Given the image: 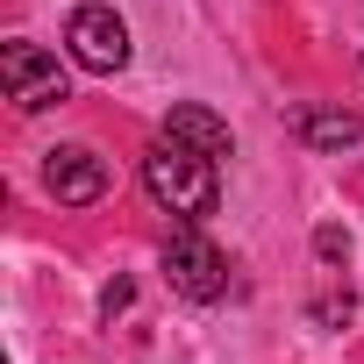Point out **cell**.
I'll return each mask as SVG.
<instances>
[{"label":"cell","mask_w":364,"mask_h":364,"mask_svg":"<svg viewBox=\"0 0 364 364\" xmlns=\"http://www.w3.org/2000/svg\"><path fill=\"white\" fill-rule=\"evenodd\" d=\"M286 136L307 150H350V143H364V107H293Z\"/></svg>","instance_id":"cell-6"},{"label":"cell","mask_w":364,"mask_h":364,"mask_svg":"<svg viewBox=\"0 0 364 364\" xmlns=\"http://www.w3.org/2000/svg\"><path fill=\"white\" fill-rule=\"evenodd\" d=\"M43 186L58 208H93L107 193V157L86 150V143H50L43 150Z\"/></svg>","instance_id":"cell-5"},{"label":"cell","mask_w":364,"mask_h":364,"mask_svg":"<svg viewBox=\"0 0 364 364\" xmlns=\"http://www.w3.org/2000/svg\"><path fill=\"white\" fill-rule=\"evenodd\" d=\"M143 186L171 222H208L222 208V157H208V150L157 129V143L143 150Z\"/></svg>","instance_id":"cell-1"},{"label":"cell","mask_w":364,"mask_h":364,"mask_svg":"<svg viewBox=\"0 0 364 364\" xmlns=\"http://www.w3.org/2000/svg\"><path fill=\"white\" fill-rule=\"evenodd\" d=\"M65 50H72V65H79V72L114 79V72L129 65V22L107 8V0H86V8H72V15H65Z\"/></svg>","instance_id":"cell-4"},{"label":"cell","mask_w":364,"mask_h":364,"mask_svg":"<svg viewBox=\"0 0 364 364\" xmlns=\"http://www.w3.org/2000/svg\"><path fill=\"white\" fill-rule=\"evenodd\" d=\"M164 279H171V293H178V300L208 307V300H222V293H229V257L200 236V222H178V229L164 236Z\"/></svg>","instance_id":"cell-2"},{"label":"cell","mask_w":364,"mask_h":364,"mask_svg":"<svg viewBox=\"0 0 364 364\" xmlns=\"http://www.w3.org/2000/svg\"><path fill=\"white\" fill-rule=\"evenodd\" d=\"M314 257H321V264H350V229L321 222V229H314Z\"/></svg>","instance_id":"cell-9"},{"label":"cell","mask_w":364,"mask_h":364,"mask_svg":"<svg viewBox=\"0 0 364 364\" xmlns=\"http://www.w3.org/2000/svg\"><path fill=\"white\" fill-rule=\"evenodd\" d=\"M350 314H357V300H350V286H343V293H321V300H307V321H314V328H343Z\"/></svg>","instance_id":"cell-8"},{"label":"cell","mask_w":364,"mask_h":364,"mask_svg":"<svg viewBox=\"0 0 364 364\" xmlns=\"http://www.w3.org/2000/svg\"><path fill=\"white\" fill-rule=\"evenodd\" d=\"M164 136L193 143V150H208V157H229V150H236L229 122H222V114H208V107H193V100H178V107L164 114Z\"/></svg>","instance_id":"cell-7"},{"label":"cell","mask_w":364,"mask_h":364,"mask_svg":"<svg viewBox=\"0 0 364 364\" xmlns=\"http://www.w3.org/2000/svg\"><path fill=\"white\" fill-rule=\"evenodd\" d=\"M0 86H8V100H15L22 114H43V107L72 100V79H65L58 50H43V43H29V36L0 43Z\"/></svg>","instance_id":"cell-3"}]
</instances>
